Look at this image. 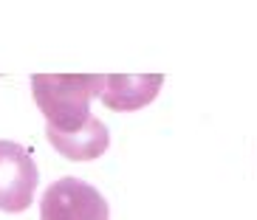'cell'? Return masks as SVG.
Segmentation results:
<instances>
[{
  "mask_svg": "<svg viewBox=\"0 0 257 220\" xmlns=\"http://www.w3.org/2000/svg\"><path fill=\"white\" fill-rule=\"evenodd\" d=\"M40 172L31 152L17 141L0 138V209L9 214L26 212L34 200Z\"/></svg>",
  "mask_w": 257,
  "mask_h": 220,
  "instance_id": "obj_3",
  "label": "cell"
},
{
  "mask_svg": "<svg viewBox=\"0 0 257 220\" xmlns=\"http://www.w3.org/2000/svg\"><path fill=\"white\" fill-rule=\"evenodd\" d=\"M40 220H110L102 192L79 178H60L40 200Z\"/></svg>",
  "mask_w": 257,
  "mask_h": 220,
  "instance_id": "obj_2",
  "label": "cell"
},
{
  "mask_svg": "<svg viewBox=\"0 0 257 220\" xmlns=\"http://www.w3.org/2000/svg\"><path fill=\"white\" fill-rule=\"evenodd\" d=\"M46 136L54 150L71 161H93L110 144V133L96 116H91L88 124L82 130H76V133H57V130L46 127Z\"/></svg>",
  "mask_w": 257,
  "mask_h": 220,
  "instance_id": "obj_5",
  "label": "cell"
},
{
  "mask_svg": "<svg viewBox=\"0 0 257 220\" xmlns=\"http://www.w3.org/2000/svg\"><path fill=\"white\" fill-rule=\"evenodd\" d=\"M164 76L161 74H147V76H124V74H110L105 76V88L99 93L102 105L107 110H142L159 96Z\"/></svg>",
  "mask_w": 257,
  "mask_h": 220,
  "instance_id": "obj_4",
  "label": "cell"
},
{
  "mask_svg": "<svg viewBox=\"0 0 257 220\" xmlns=\"http://www.w3.org/2000/svg\"><path fill=\"white\" fill-rule=\"evenodd\" d=\"M105 88V76H48L37 74L31 76V93L34 102L48 119L46 127L57 130V133H76L82 130L91 119V99L99 96Z\"/></svg>",
  "mask_w": 257,
  "mask_h": 220,
  "instance_id": "obj_1",
  "label": "cell"
}]
</instances>
